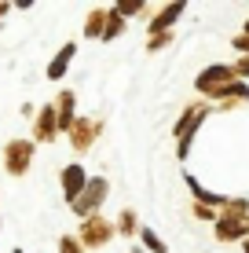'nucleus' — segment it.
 Instances as JSON below:
<instances>
[{"label":"nucleus","mask_w":249,"mask_h":253,"mask_svg":"<svg viewBox=\"0 0 249 253\" xmlns=\"http://www.w3.org/2000/svg\"><path fill=\"white\" fill-rule=\"evenodd\" d=\"M73 55H77V44H73V41H66V44L59 48V55L48 63V77H51V81H63V77H66V70H70Z\"/></svg>","instance_id":"f8f14e48"},{"label":"nucleus","mask_w":249,"mask_h":253,"mask_svg":"<svg viewBox=\"0 0 249 253\" xmlns=\"http://www.w3.org/2000/svg\"><path fill=\"white\" fill-rule=\"evenodd\" d=\"M246 224H249V216H246Z\"/></svg>","instance_id":"bb28decb"},{"label":"nucleus","mask_w":249,"mask_h":253,"mask_svg":"<svg viewBox=\"0 0 249 253\" xmlns=\"http://www.w3.org/2000/svg\"><path fill=\"white\" fill-rule=\"evenodd\" d=\"M15 253H22V250H15Z\"/></svg>","instance_id":"a878e982"},{"label":"nucleus","mask_w":249,"mask_h":253,"mask_svg":"<svg viewBox=\"0 0 249 253\" xmlns=\"http://www.w3.org/2000/svg\"><path fill=\"white\" fill-rule=\"evenodd\" d=\"M114 228H117V235H140L136 209H121V213H117V220H114Z\"/></svg>","instance_id":"4468645a"},{"label":"nucleus","mask_w":249,"mask_h":253,"mask_svg":"<svg viewBox=\"0 0 249 253\" xmlns=\"http://www.w3.org/2000/svg\"><path fill=\"white\" fill-rule=\"evenodd\" d=\"M59 132V114H55V103H48V107H40L37 121H33V143H51Z\"/></svg>","instance_id":"6e6552de"},{"label":"nucleus","mask_w":249,"mask_h":253,"mask_svg":"<svg viewBox=\"0 0 249 253\" xmlns=\"http://www.w3.org/2000/svg\"><path fill=\"white\" fill-rule=\"evenodd\" d=\"M114 11L121 15V19H125V15H143L147 4H143V0H121V4H114Z\"/></svg>","instance_id":"f3484780"},{"label":"nucleus","mask_w":249,"mask_h":253,"mask_svg":"<svg viewBox=\"0 0 249 253\" xmlns=\"http://www.w3.org/2000/svg\"><path fill=\"white\" fill-rule=\"evenodd\" d=\"M183 11H187V4H165V7H158V15L150 19V37H154V33H169V30H173V22Z\"/></svg>","instance_id":"9b49d317"},{"label":"nucleus","mask_w":249,"mask_h":253,"mask_svg":"<svg viewBox=\"0 0 249 253\" xmlns=\"http://www.w3.org/2000/svg\"><path fill=\"white\" fill-rule=\"evenodd\" d=\"M59 253H84V246L77 242V235H63L59 239Z\"/></svg>","instance_id":"6ab92c4d"},{"label":"nucleus","mask_w":249,"mask_h":253,"mask_svg":"<svg viewBox=\"0 0 249 253\" xmlns=\"http://www.w3.org/2000/svg\"><path fill=\"white\" fill-rule=\"evenodd\" d=\"M231 81H238V77H235V70L224 66V63H216V66H205L202 74H198V81H194V84H198V92H202V95L216 99V92H224Z\"/></svg>","instance_id":"423d86ee"},{"label":"nucleus","mask_w":249,"mask_h":253,"mask_svg":"<svg viewBox=\"0 0 249 253\" xmlns=\"http://www.w3.org/2000/svg\"><path fill=\"white\" fill-rule=\"evenodd\" d=\"M242 250H246V253H249V239H246V242H242Z\"/></svg>","instance_id":"b1692460"},{"label":"nucleus","mask_w":249,"mask_h":253,"mask_svg":"<svg viewBox=\"0 0 249 253\" xmlns=\"http://www.w3.org/2000/svg\"><path fill=\"white\" fill-rule=\"evenodd\" d=\"M231 44H235L238 51H242V55H249V37H246V33H238V37L231 41Z\"/></svg>","instance_id":"4be33fe9"},{"label":"nucleus","mask_w":249,"mask_h":253,"mask_svg":"<svg viewBox=\"0 0 249 253\" xmlns=\"http://www.w3.org/2000/svg\"><path fill=\"white\" fill-rule=\"evenodd\" d=\"M169 44H173V30H169V33H154V37L147 41V51H161Z\"/></svg>","instance_id":"a211bd4d"},{"label":"nucleus","mask_w":249,"mask_h":253,"mask_svg":"<svg viewBox=\"0 0 249 253\" xmlns=\"http://www.w3.org/2000/svg\"><path fill=\"white\" fill-rule=\"evenodd\" d=\"M231 70H235V77H246V74H249V55H242V59H238V63L231 66Z\"/></svg>","instance_id":"412c9836"},{"label":"nucleus","mask_w":249,"mask_h":253,"mask_svg":"<svg viewBox=\"0 0 249 253\" xmlns=\"http://www.w3.org/2000/svg\"><path fill=\"white\" fill-rule=\"evenodd\" d=\"M33 151H37L33 139H11V143H4V154H0L4 172L7 176H26L33 165Z\"/></svg>","instance_id":"f03ea898"},{"label":"nucleus","mask_w":249,"mask_h":253,"mask_svg":"<svg viewBox=\"0 0 249 253\" xmlns=\"http://www.w3.org/2000/svg\"><path fill=\"white\" fill-rule=\"evenodd\" d=\"M216 239L220 242H238V239H249V224L246 220H235V216H216Z\"/></svg>","instance_id":"9d476101"},{"label":"nucleus","mask_w":249,"mask_h":253,"mask_svg":"<svg viewBox=\"0 0 249 253\" xmlns=\"http://www.w3.org/2000/svg\"><path fill=\"white\" fill-rule=\"evenodd\" d=\"M121 33H125V19L114 11V7H110V19H107V30H103V41L110 44V41H117Z\"/></svg>","instance_id":"2eb2a0df"},{"label":"nucleus","mask_w":249,"mask_h":253,"mask_svg":"<svg viewBox=\"0 0 249 253\" xmlns=\"http://www.w3.org/2000/svg\"><path fill=\"white\" fill-rule=\"evenodd\" d=\"M117 235L114 228V220H107V216H84L81 220V228H77V242H81L84 250H103V246H110V239Z\"/></svg>","instance_id":"f257e3e1"},{"label":"nucleus","mask_w":249,"mask_h":253,"mask_svg":"<svg viewBox=\"0 0 249 253\" xmlns=\"http://www.w3.org/2000/svg\"><path fill=\"white\" fill-rule=\"evenodd\" d=\"M77 95L70 92V88H63L55 95V114H59V132H70L73 128V121H77Z\"/></svg>","instance_id":"1a4fd4ad"},{"label":"nucleus","mask_w":249,"mask_h":253,"mask_svg":"<svg viewBox=\"0 0 249 253\" xmlns=\"http://www.w3.org/2000/svg\"><path fill=\"white\" fill-rule=\"evenodd\" d=\"M205 114H209V107H205V103H191V107L183 110V118L176 121L173 136L179 139V158H187V154H191V139H194V132H198V125L205 121Z\"/></svg>","instance_id":"20e7f679"},{"label":"nucleus","mask_w":249,"mask_h":253,"mask_svg":"<svg viewBox=\"0 0 249 253\" xmlns=\"http://www.w3.org/2000/svg\"><path fill=\"white\" fill-rule=\"evenodd\" d=\"M107 195H110V180L107 176H88V184H84V191L77 195V202L70 206L77 216H96L99 213V206L107 202Z\"/></svg>","instance_id":"7ed1b4c3"},{"label":"nucleus","mask_w":249,"mask_h":253,"mask_svg":"<svg viewBox=\"0 0 249 253\" xmlns=\"http://www.w3.org/2000/svg\"><path fill=\"white\" fill-rule=\"evenodd\" d=\"M140 242H143V246H147L150 253H169V250H165V242H161L150 228H143V224H140Z\"/></svg>","instance_id":"dca6fc26"},{"label":"nucleus","mask_w":249,"mask_h":253,"mask_svg":"<svg viewBox=\"0 0 249 253\" xmlns=\"http://www.w3.org/2000/svg\"><path fill=\"white\" fill-rule=\"evenodd\" d=\"M103 132V118H77L73 128H70V147L73 154H88L96 147V139Z\"/></svg>","instance_id":"39448f33"},{"label":"nucleus","mask_w":249,"mask_h":253,"mask_svg":"<svg viewBox=\"0 0 249 253\" xmlns=\"http://www.w3.org/2000/svg\"><path fill=\"white\" fill-rule=\"evenodd\" d=\"M191 213L198 216V220H216V209H209V206H202V202H194Z\"/></svg>","instance_id":"aec40b11"},{"label":"nucleus","mask_w":249,"mask_h":253,"mask_svg":"<svg viewBox=\"0 0 249 253\" xmlns=\"http://www.w3.org/2000/svg\"><path fill=\"white\" fill-rule=\"evenodd\" d=\"M246 37H249V22H246Z\"/></svg>","instance_id":"393cba45"},{"label":"nucleus","mask_w":249,"mask_h":253,"mask_svg":"<svg viewBox=\"0 0 249 253\" xmlns=\"http://www.w3.org/2000/svg\"><path fill=\"white\" fill-rule=\"evenodd\" d=\"M107 19H110V7H96L84 22V37L88 41H103V30H107Z\"/></svg>","instance_id":"ddd939ff"},{"label":"nucleus","mask_w":249,"mask_h":253,"mask_svg":"<svg viewBox=\"0 0 249 253\" xmlns=\"http://www.w3.org/2000/svg\"><path fill=\"white\" fill-rule=\"evenodd\" d=\"M59 184H63V195H66V202H77V195L84 191V184H88V172H84V165L81 162H73V165H63V172H59Z\"/></svg>","instance_id":"0eeeda50"},{"label":"nucleus","mask_w":249,"mask_h":253,"mask_svg":"<svg viewBox=\"0 0 249 253\" xmlns=\"http://www.w3.org/2000/svg\"><path fill=\"white\" fill-rule=\"evenodd\" d=\"M7 11H11V4H0V15H7Z\"/></svg>","instance_id":"5701e85b"}]
</instances>
